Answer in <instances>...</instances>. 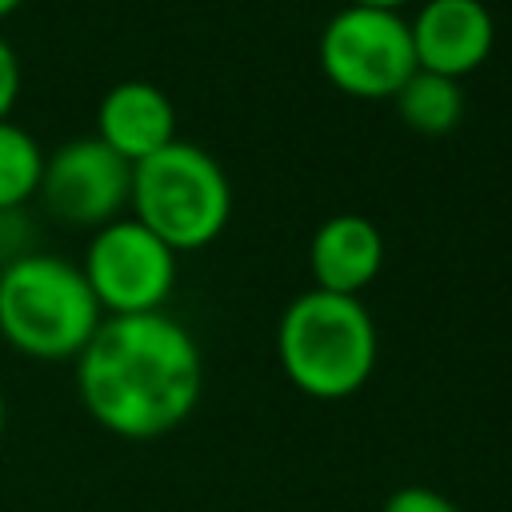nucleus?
Instances as JSON below:
<instances>
[{
	"mask_svg": "<svg viewBox=\"0 0 512 512\" xmlns=\"http://www.w3.org/2000/svg\"><path fill=\"white\" fill-rule=\"evenodd\" d=\"M84 412L120 440H160L200 404L204 356L168 312L104 316L76 356Z\"/></svg>",
	"mask_w": 512,
	"mask_h": 512,
	"instance_id": "nucleus-1",
	"label": "nucleus"
},
{
	"mask_svg": "<svg viewBox=\"0 0 512 512\" xmlns=\"http://www.w3.org/2000/svg\"><path fill=\"white\" fill-rule=\"evenodd\" d=\"M376 320L360 296L308 288L276 324V360L288 384L312 400H348L376 372Z\"/></svg>",
	"mask_w": 512,
	"mask_h": 512,
	"instance_id": "nucleus-2",
	"label": "nucleus"
},
{
	"mask_svg": "<svg viewBox=\"0 0 512 512\" xmlns=\"http://www.w3.org/2000/svg\"><path fill=\"white\" fill-rule=\"evenodd\" d=\"M104 312L80 264L28 252L0 268V344L28 360H76Z\"/></svg>",
	"mask_w": 512,
	"mask_h": 512,
	"instance_id": "nucleus-3",
	"label": "nucleus"
},
{
	"mask_svg": "<svg viewBox=\"0 0 512 512\" xmlns=\"http://www.w3.org/2000/svg\"><path fill=\"white\" fill-rule=\"evenodd\" d=\"M128 212L176 256L200 252L220 240L232 220V184L208 148L176 136L156 156L132 164Z\"/></svg>",
	"mask_w": 512,
	"mask_h": 512,
	"instance_id": "nucleus-4",
	"label": "nucleus"
},
{
	"mask_svg": "<svg viewBox=\"0 0 512 512\" xmlns=\"http://www.w3.org/2000/svg\"><path fill=\"white\" fill-rule=\"evenodd\" d=\"M324 80L352 100H392L416 72L412 32L400 12L344 4L316 40Z\"/></svg>",
	"mask_w": 512,
	"mask_h": 512,
	"instance_id": "nucleus-5",
	"label": "nucleus"
},
{
	"mask_svg": "<svg viewBox=\"0 0 512 512\" xmlns=\"http://www.w3.org/2000/svg\"><path fill=\"white\" fill-rule=\"evenodd\" d=\"M176 260L180 256L128 212L92 232L80 272L104 316H136L164 312L176 288Z\"/></svg>",
	"mask_w": 512,
	"mask_h": 512,
	"instance_id": "nucleus-6",
	"label": "nucleus"
},
{
	"mask_svg": "<svg viewBox=\"0 0 512 512\" xmlns=\"http://www.w3.org/2000/svg\"><path fill=\"white\" fill-rule=\"evenodd\" d=\"M48 216L72 228H104L128 216L132 204V164L112 152L100 136H72L44 156V176L36 188Z\"/></svg>",
	"mask_w": 512,
	"mask_h": 512,
	"instance_id": "nucleus-7",
	"label": "nucleus"
},
{
	"mask_svg": "<svg viewBox=\"0 0 512 512\" xmlns=\"http://www.w3.org/2000/svg\"><path fill=\"white\" fill-rule=\"evenodd\" d=\"M416 68L464 80L496 48V16L484 0H424L408 20Z\"/></svg>",
	"mask_w": 512,
	"mask_h": 512,
	"instance_id": "nucleus-8",
	"label": "nucleus"
},
{
	"mask_svg": "<svg viewBox=\"0 0 512 512\" xmlns=\"http://www.w3.org/2000/svg\"><path fill=\"white\" fill-rule=\"evenodd\" d=\"M128 164H140L176 140V104L152 80H120L96 104V132Z\"/></svg>",
	"mask_w": 512,
	"mask_h": 512,
	"instance_id": "nucleus-9",
	"label": "nucleus"
},
{
	"mask_svg": "<svg viewBox=\"0 0 512 512\" xmlns=\"http://www.w3.org/2000/svg\"><path fill=\"white\" fill-rule=\"evenodd\" d=\"M308 268H312V288L360 296L384 268V236L368 216L336 212L312 232Z\"/></svg>",
	"mask_w": 512,
	"mask_h": 512,
	"instance_id": "nucleus-10",
	"label": "nucleus"
},
{
	"mask_svg": "<svg viewBox=\"0 0 512 512\" xmlns=\"http://www.w3.org/2000/svg\"><path fill=\"white\" fill-rule=\"evenodd\" d=\"M392 108L416 136H448L464 120V88L460 80L416 68L408 84L392 96Z\"/></svg>",
	"mask_w": 512,
	"mask_h": 512,
	"instance_id": "nucleus-11",
	"label": "nucleus"
},
{
	"mask_svg": "<svg viewBox=\"0 0 512 512\" xmlns=\"http://www.w3.org/2000/svg\"><path fill=\"white\" fill-rule=\"evenodd\" d=\"M40 140L16 120H0V208H24L44 176Z\"/></svg>",
	"mask_w": 512,
	"mask_h": 512,
	"instance_id": "nucleus-12",
	"label": "nucleus"
},
{
	"mask_svg": "<svg viewBox=\"0 0 512 512\" xmlns=\"http://www.w3.org/2000/svg\"><path fill=\"white\" fill-rule=\"evenodd\" d=\"M32 240H36V228H32L28 212L24 208H0V268L36 252Z\"/></svg>",
	"mask_w": 512,
	"mask_h": 512,
	"instance_id": "nucleus-13",
	"label": "nucleus"
},
{
	"mask_svg": "<svg viewBox=\"0 0 512 512\" xmlns=\"http://www.w3.org/2000/svg\"><path fill=\"white\" fill-rule=\"evenodd\" d=\"M380 512H464V508L452 496H444L428 484H404L384 500Z\"/></svg>",
	"mask_w": 512,
	"mask_h": 512,
	"instance_id": "nucleus-14",
	"label": "nucleus"
},
{
	"mask_svg": "<svg viewBox=\"0 0 512 512\" xmlns=\"http://www.w3.org/2000/svg\"><path fill=\"white\" fill-rule=\"evenodd\" d=\"M20 56L8 44V36L0 32V120H12V108L20 100Z\"/></svg>",
	"mask_w": 512,
	"mask_h": 512,
	"instance_id": "nucleus-15",
	"label": "nucleus"
},
{
	"mask_svg": "<svg viewBox=\"0 0 512 512\" xmlns=\"http://www.w3.org/2000/svg\"><path fill=\"white\" fill-rule=\"evenodd\" d=\"M348 4H364V8H388V12H400L404 4H412V0H348Z\"/></svg>",
	"mask_w": 512,
	"mask_h": 512,
	"instance_id": "nucleus-16",
	"label": "nucleus"
},
{
	"mask_svg": "<svg viewBox=\"0 0 512 512\" xmlns=\"http://www.w3.org/2000/svg\"><path fill=\"white\" fill-rule=\"evenodd\" d=\"M20 4H24V0H0V20H8V16L20 8Z\"/></svg>",
	"mask_w": 512,
	"mask_h": 512,
	"instance_id": "nucleus-17",
	"label": "nucleus"
},
{
	"mask_svg": "<svg viewBox=\"0 0 512 512\" xmlns=\"http://www.w3.org/2000/svg\"><path fill=\"white\" fill-rule=\"evenodd\" d=\"M4 428H8V400H4V392H0V440H4Z\"/></svg>",
	"mask_w": 512,
	"mask_h": 512,
	"instance_id": "nucleus-18",
	"label": "nucleus"
}]
</instances>
